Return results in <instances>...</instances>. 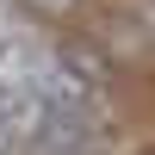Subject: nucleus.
I'll return each instance as SVG.
<instances>
[{"instance_id": "obj_1", "label": "nucleus", "mask_w": 155, "mask_h": 155, "mask_svg": "<svg viewBox=\"0 0 155 155\" xmlns=\"http://www.w3.org/2000/svg\"><path fill=\"white\" fill-rule=\"evenodd\" d=\"M50 68L68 74L81 93L106 99L112 87H118V62H112V50L99 44V37H81V31H62L56 44H50Z\"/></svg>"}, {"instance_id": "obj_2", "label": "nucleus", "mask_w": 155, "mask_h": 155, "mask_svg": "<svg viewBox=\"0 0 155 155\" xmlns=\"http://www.w3.org/2000/svg\"><path fill=\"white\" fill-rule=\"evenodd\" d=\"M12 6H25V12H37V19H68L81 0H12Z\"/></svg>"}, {"instance_id": "obj_3", "label": "nucleus", "mask_w": 155, "mask_h": 155, "mask_svg": "<svg viewBox=\"0 0 155 155\" xmlns=\"http://www.w3.org/2000/svg\"><path fill=\"white\" fill-rule=\"evenodd\" d=\"M0 155H12V143H6V137H0Z\"/></svg>"}, {"instance_id": "obj_4", "label": "nucleus", "mask_w": 155, "mask_h": 155, "mask_svg": "<svg viewBox=\"0 0 155 155\" xmlns=\"http://www.w3.org/2000/svg\"><path fill=\"white\" fill-rule=\"evenodd\" d=\"M0 6H12V0H0Z\"/></svg>"}, {"instance_id": "obj_5", "label": "nucleus", "mask_w": 155, "mask_h": 155, "mask_svg": "<svg viewBox=\"0 0 155 155\" xmlns=\"http://www.w3.org/2000/svg\"><path fill=\"white\" fill-rule=\"evenodd\" d=\"M0 44H6V31H0Z\"/></svg>"}]
</instances>
